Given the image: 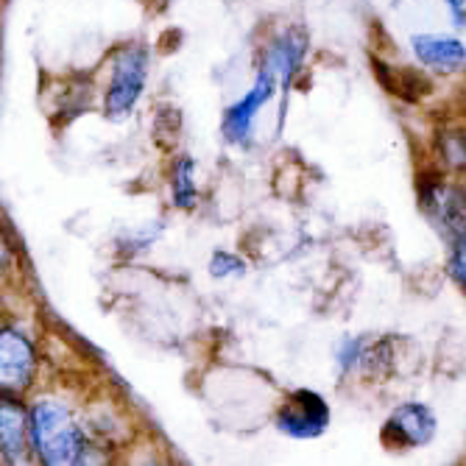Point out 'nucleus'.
<instances>
[{
  "label": "nucleus",
  "instance_id": "1",
  "mask_svg": "<svg viewBox=\"0 0 466 466\" xmlns=\"http://www.w3.org/2000/svg\"><path fill=\"white\" fill-rule=\"evenodd\" d=\"M421 213L450 240V246H466V185L444 174L421 177L419 185Z\"/></svg>",
  "mask_w": 466,
  "mask_h": 466
},
{
  "label": "nucleus",
  "instance_id": "2",
  "mask_svg": "<svg viewBox=\"0 0 466 466\" xmlns=\"http://www.w3.org/2000/svg\"><path fill=\"white\" fill-rule=\"evenodd\" d=\"M31 441L46 463H76L84 452V436L67 408L39 402L31 413Z\"/></svg>",
  "mask_w": 466,
  "mask_h": 466
},
{
  "label": "nucleus",
  "instance_id": "3",
  "mask_svg": "<svg viewBox=\"0 0 466 466\" xmlns=\"http://www.w3.org/2000/svg\"><path fill=\"white\" fill-rule=\"evenodd\" d=\"M436 428H439V421H436V413L431 410V405L402 402L386 419L380 441H383L391 452H408V450L431 444L436 436Z\"/></svg>",
  "mask_w": 466,
  "mask_h": 466
},
{
  "label": "nucleus",
  "instance_id": "4",
  "mask_svg": "<svg viewBox=\"0 0 466 466\" xmlns=\"http://www.w3.org/2000/svg\"><path fill=\"white\" fill-rule=\"evenodd\" d=\"M274 421L290 439H316L329 428V405L321 394L299 389L285 397Z\"/></svg>",
  "mask_w": 466,
  "mask_h": 466
},
{
  "label": "nucleus",
  "instance_id": "5",
  "mask_svg": "<svg viewBox=\"0 0 466 466\" xmlns=\"http://www.w3.org/2000/svg\"><path fill=\"white\" fill-rule=\"evenodd\" d=\"M36 358L28 338L17 329H0V391H23L31 386Z\"/></svg>",
  "mask_w": 466,
  "mask_h": 466
},
{
  "label": "nucleus",
  "instance_id": "6",
  "mask_svg": "<svg viewBox=\"0 0 466 466\" xmlns=\"http://www.w3.org/2000/svg\"><path fill=\"white\" fill-rule=\"evenodd\" d=\"M143 84H146V54L140 48L123 51L115 62V76L109 81L106 112L115 117L129 112L143 93Z\"/></svg>",
  "mask_w": 466,
  "mask_h": 466
},
{
  "label": "nucleus",
  "instance_id": "7",
  "mask_svg": "<svg viewBox=\"0 0 466 466\" xmlns=\"http://www.w3.org/2000/svg\"><path fill=\"white\" fill-rule=\"evenodd\" d=\"M413 56L433 73H455L466 67V46L452 34H413Z\"/></svg>",
  "mask_w": 466,
  "mask_h": 466
},
{
  "label": "nucleus",
  "instance_id": "8",
  "mask_svg": "<svg viewBox=\"0 0 466 466\" xmlns=\"http://www.w3.org/2000/svg\"><path fill=\"white\" fill-rule=\"evenodd\" d=\"M274 87H277V78L268 70H260L258 81H254V87L246 93V98H240L235 106H229V112L224 117V132L232 143H246L251 137L254 117H258L263 104L274 96Z\"/></svg>",
  "mask_w": 466,
  "mask_h": 466
},
{
  "label": "nucleus",
  "instance_id": "9",
  "mask_svg": "<svg viewBox=\"0 0 466 466\" xmlns=\"http://www.w3.org/2000/svg\"><path fill=\"white\" fill-rule=\"evenodd\" d=\"M0 452L9 463H23L31 452V421L12 397H0Z\"/></svg>",
  "mask_w": 466,
  "mask_h": 466
},
{
  "label": "nucleus",
  "instance_id": "10",
  "mask_svg": "<svg viewBox=\"0 0 466 466\" xmlns=\"http://www.w3.org/2000/svg\"><path fill=\"white\" fill-rule=\"evenodd\" d=\"M305 51H308V36L302 28H285L266 54V67L279 84H288L290 76L299 70L302 59H305Z\"/></svg>",
  "mask_w": 466,
  "mask_h": 466
},
{
  "label": "nucleus",
  "instance_id": "11",
  "mask_svg": "<svg viewBox=\"0 0 466 466\" xmlns=\"http://www.w3.org/2000/svg\"><path fill=\"white\" fill-rule=\"evenodd\" d=\"M436 157L441 159V167L452 177L466 174V126L450 123L436 132Z\"/></svg>",
  "mask_w": 466,
  "mask_h": 466
},
{
  "label": "nucleus",
  "instance_id": "12",
  "mask_svg": "<svg viewBox=\"0 0 466 466\" xmlns=\"http://www.w3.org/2000/svg\"><path fill=\"white\" fill-rule=\"evenodd\" d=\"M363 355H366L363 338H347V341L338 347V366H341L344 371H355L363 366Z\"/></svg>",
  "mask_w": 466,
  "mask_h": 466
},
{
  "label": "nucleus",
  "instance_id": "13",
  "mask_svg": "<svg viewBox=\"0 0 466 466\" xmlns=\"http://www.w3.org/2000/svg\"><path fill=\"white\" fill-rule=\"evenodd\" d=\"M196 201V185H193V162L182 159L177 167V204L193 207Z\"/></svg>",
  "mask_w": 466,
  "mask_h": 466
},
{
  "label": "nucleus",
  "instance_id": "14",
  "mask_svg": "<svg viewBox=\"0 0 466 466\" xmlns=\"http://www.w3.org/2000/svg\"><path fill=\"white\" fill-rule=\"evenodd\" d=\"M447 271H450V277L455 279V285L466 290V246H463V243H458V246H450Z\"/></svg>",
  "mask_w": 466,
  "mask_h": 466
},
{
  "label": "nucleus",
  "instance_id": "15",
  "mask_svg": "<svg viewBox=\"0 0 466 466\" xmlns=\"http://www.w3.org/2000/svg\"><path fill=\"white\" fill-rule=\"evenodd\" d=\"M447 9L455 15V17H463V9H466V0H444Z\"/></svg>",
  "mask_w": 466,
  "mask_h": 466
},
{
  "label": "nucleus",
  "instance_id": "16",
  "mask_svg": "<svg viewBox=\"0 0 466 466\" xmlns=\"http://www.w3.org/2000/svg\"><path fill=\"white\" fill-rule=\"evenodd\" d=\"M6 260H9V248H6V243L0 240V268L6 266Z\"/></svg>",
  "mask_w": 466,
  "mask_h": 466
}]
</instances>
